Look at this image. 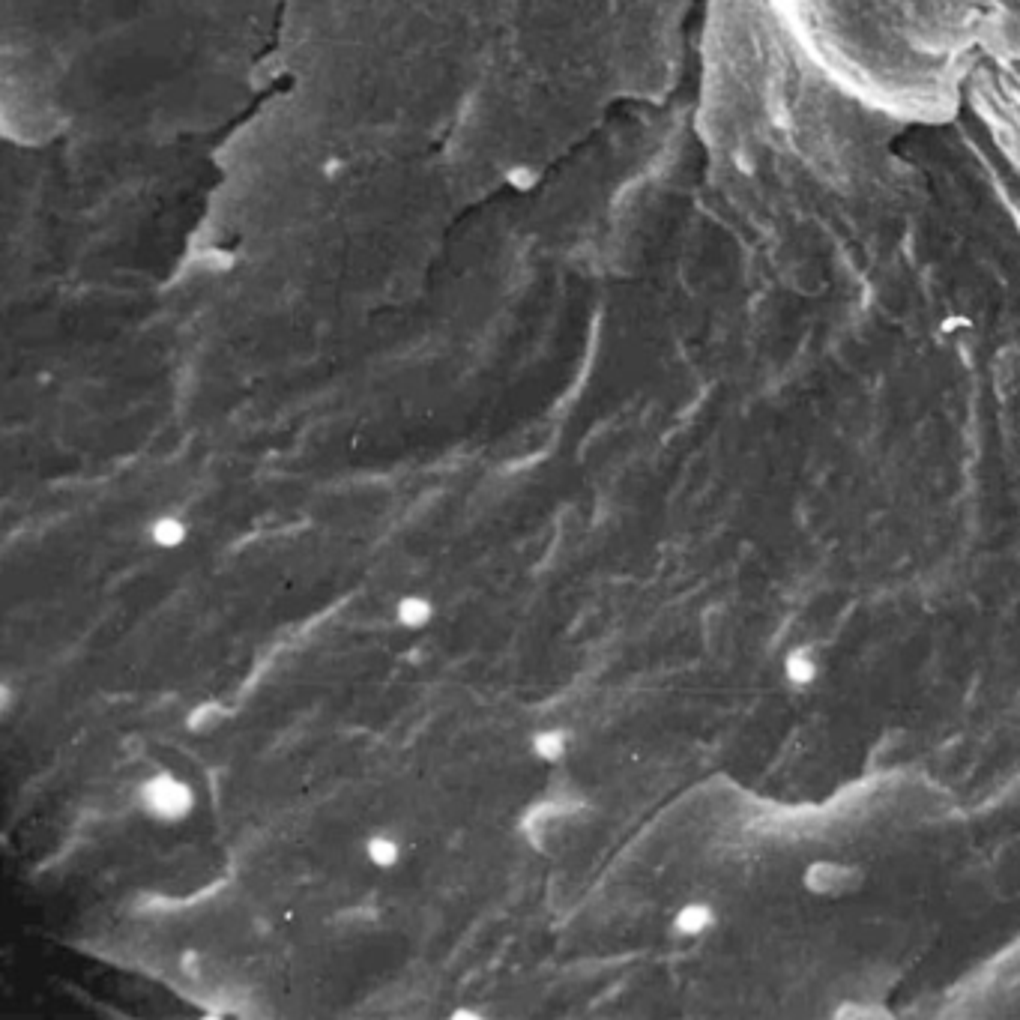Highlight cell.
<instances>
[{"instance_id": "1", "label": "cell", "mask_w": 1020, "mask_h": 1020, "mask_svg": "<svg viewBox=\"0 0 1020 1020\" xmlns=\"http://www.w3.org/2000/svg\"><path fill=\"white\" fill-rule=\"evenodd\" d=\"M138 808L153 823L177 826V823H186L198 811V793L177 772L159 769V772H153L150 778L141 781V787H138Z\"/></svg>"}, {"instance_id": "2", "label": "cell", "mask_w": 1020, "mask_h": 1020, "mask_svg": "<svg viewBox=\"0 0 1020 1020\" xmlns=\"http://www.w3.org/2000/svg\"><path fill=\"white\" fill-rule=\"evenodd\" d=\"M802 886L817 898H847L865 886V868L856 862L814 859L802 871Z\"/></svg>"}, {"instance_id": "3", "label": "cell", "mask_w": 1020, "mask_h": 1020, "mask_svg": "<svg viewBox=\"0 0 1020 1020\" xmlns=\"http://www.w3.org/2000/svg\"><path fill=\"white\" fill-rule=\"evenodd\" d=\"M674 934L677 937H685V940H694V937H703L706 931L715 928V910L703 901H691L677 910L674 922H671Z\"/></svg>"}, {"instance_id": "4", "label": "cell", "mask_w": 1020, "mask_h": 1020, "mask_svg": "<svg viewBox=\"0 0 1020 1020\" xmlns=\"http://www.w3.org/2000/svg\"><path fill=\"white\" fill-rule=\"evenodd\" d=\"M437 608L428 596H401L395 605V623L407 632H422L434 623Z\"/></svg>"}, {"instance_id": "5", "label": "cell", "mask_w": 1020, "mask_h": 1020, "mask_svg": "<svg viewBox=\"0 0 1020 1020\" xmlns=\"http://www.w3.org/2000/svg\"><path fill=\"white\" fill-rule=\"evenodd\" d=\"M572 745V730L566 727H545L530 736V751L542 763H560L569 754Z\"/></svg>"}, {"instance_id": "6", "label": "cell", "mask_w": 1020, "mask_h": 1020, "mask_svg": "<svg viewBox=\"0 0 1020 1020\" xmlns=\"http://www.w3.org/2000/svg\"><path fill=\"white\" fill-rule=\"evenodd\" d=\"M820 671H823V665H820L814 647H796V650H790L784 656V677H787V682L799 685V688L817 682Z\"/></svg>"}, {"instance_id": "7", "label": "cell", "mask_w": 1020, "mask_h": 1020, "mask_svg": "<svg viewBox=\"0 0 1020 1020\" xmlns=\"http://www.w3.org/2000/svg\"><path fill=\"white\" fill-rule=\"evenodd\" d=\"M150 542L156 548H165V551H174V548H183L186 539H189V527L186 521H180L177 515H159L153 524H150Z\"/></svg>"}, {"instance_id": "8", "label": "cell", "mask_w": 1020, "mask_h": 1020, "mask_svg": "<svg viewBox=\"0 0 1020 1020\" xmlns=\"http://www.w3.org/2000/svg\"><path fill=\"white\" fill-rule=\"evenodd\" d=\"M365 859L380 871H392L401 862V844L386 832H374L365 838Z\"/></svg>"}, {"instance_id": "9", "label": "cell", "mask_w": 1020, "mask_h": 1020, "mask_svg": "<svg viewBox=\"0 0 1020 1020\" xmlns=\"http://www.w3.org/2000/svg\"><path fill=\"white\" fill-rule=\"evenodd\" d=\"M12 700H15V691H12L9 680H3L0 682V712H3V715H9V709H12Z\"/></svg>"}, {"instance_id": "10", "label": "cell", "mask_w": 1020, "mask_h": 1020, "mask_svg": "<svg viewBox=\"0 0 1020 1020\" xmlns=\"http://www.w3.org/2000/svg\"><path fill=\"white\" fill-rule=\"evenodd\" d=\"M449 1018L452 1020H485V1015H482L479 1009H464V1006H461V1009H455Z\"/></svg>"}]
</instances>
